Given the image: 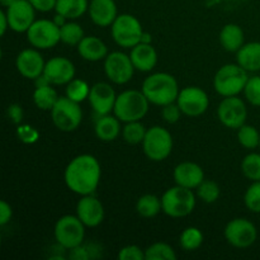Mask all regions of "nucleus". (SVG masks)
<instances>
[{
    "label": "nucleus",
    "instance_id": "37",
    "mask_svg": "<svg viewBox=\"0 0 260 260\" xmlns=\"http://www.w3.org/2000/svg\"><path fill=\"white\" fill-rule=\"evenodd\" d=\"M220 187L213 180H203L197 187V196L206 203H215L220 198Z\"/></svg>",
    "mask_w": 260,
    "mask_h": 260
},
{
    "label": "nucleus",
    "instance_id": "41",
    "mask_svg": "<svg viewBox=\"0 0 260 260\" xmlns=\"http://www.w3.org/2000/svg\"><path fill=\"white\" fill-rule=\"evenodd\" d=\"M119 260H144L145 251L137 245H127L123 246L118 251Z\"/></svg>",
    "mask_w": 260,
    "mask_h": 260
},
{
    "label": "nucleus",
    "instance_id": "22",
    "mask_svg": "<svg viewBox=\"0 0 260 260\" xmlns=\"http://www.w3.org/2000/svg\"><path fill=\"white\" fill-rule=\"evenodd\" d=\"M129 57L135 69L142 73H149L157 63V52L151 43H137L131 48Z\"/></svg>",
    "mask_w": 260,
    "mask_h": 260
},
{
    "label": "nucleus",
    "instance_id": "23",
    "mask_svg": "<svg viewBox=\"0 0 260 260\" xmlns=\"http://www.w3.org/2000/svg\"><path fill=\"white\" fill-rule=\"evenodd\" d=\"M76 47H78V53L80 57L90 62L104 60L108 55L107 45L95 36H85Z\"/></svg>",
    "mask_w": 260,
    "mask_h": 260
},
{
    "label": "nucleus",
    "instance_id": "28",
    "mask_svg": "<svg viewBox=\"0 0 260 260\" xmlns=\"http://www.w3.org/2000/svg\"><path fill=\"white\" fill-rule=\"evenodd\" d=\"M58 98L60 96L57 95V91L51 86V84L36 86L35 91H33V102H35L36 107L41 111L51 112Z\"/></svg>",
    "mask_w": 260,
    "mask_h": 260
},
{
    "label": "nucleus",
    "instance_id": "5",
    "mask_svg": "<svg viewBox=\"0 0 260 260\" xmlns=\"http://www.w3.org/2000/svg\"><path fill=\"white\" fill-rule=\"evenodd\" d=\"M162 212L173 218H182L190 215L196 207V196L193 189L175 185L169 188L161 197Z\"/></svg>",
    "mask_w": 260,
    "mask_h": 260
},
{
    "label": "nucleus",
    "instance_id": "2",
    "mask_svg": "<svg viewBox=\"0 0 260 260\" xmlns=\"http://www.w3.org/2000/svg\"><path fill=\"white\" fill-rule=\"evenodd\" d=\"M141 90L150 103L160 107L177 102L180 91L177 79L168 73H155L147 76Z\"/></svg>",
    "mask_w": 260,
    "mask_h": 260
},
{
    "label": "nucleus",
    "instance_id": "36",
    "mask_svg": "<svg viewBox=\"0 0 260 260\" xmlns=\"http://www.w3.org/2000/svg\"><path fill=\"white\" fill-rule=\"evenodd\" d=\"M241 172L251 182L260 180V154L251 152L246 155L241 161Z\"/></svg>",
    "mask_w": 260,
    "mask_h": 260
},
{
    "label": "nucleus",
    "instance_id": "43",
    "mask_svg": "<svg viewBox=\"0 0 260 260\" xmlns=\"http://www.w3.org/2000/svg\"><path fill=\"white\" fill-rule=\"evenodd\" d=\"M29 3L38 12L47 13L51 10H55L57 0H29Z\"/></svg>",
    "mask_w": 260,
    "mask_h": 260
},
{
    "label": "nucleus",
    "instance_id": "11",
    "mask_svg": "<svg viewBox=\"0 0 260 260\" xmlns=\"http://www.w3.org/2000/svg\"><path fill=\"white\" fill-rule=\"evenodd\" d=\"M135 70L136 69L132 63L129 55H126L121 51L108 53L104 58V73L107 78L117 85H123L128 83L134 76Z\"/></svg>",
    "mask_w": 260,
    "mask_h": 260
},
{
    "label": "nucleus",
    "instance_id": "9",
    "mask_svg": "<svg viewBox=\"0 0 260 260\" xmlns=\"http://www.w3.org/2000/svg\"><path fill=\"white\" fill-rule=\"evenodd\" d=\"M142 25L132 14H119L112 24V37L114 42L124 48H132L141 42Z\"/></svg>",
    "mask_w": 260,
    "mask_h": 260
},
{
    "label": "nucleus",
    "instance_id": "3",
    "mask_svg": "<svg viewBox=\"0 0 260 260\" xmlns=\"http://www.w3.org/2000/svg\"><path fill=\"white\" fill-rule=\"evenodd\" d=\"M150 102L142 90H124L117 95L113 114L121 122L141 121L149 111Z\"/></svg>",
    "mask_w": 260,
    "mask_h": 260
},
{
    "label": "nucleus",
    "instance_id": "48",
    "mask_svg": "<svg viewBox=\"0 0 260 260\" xmlns=\"http://www.w3.org/2000/svg\"><path fill=\"white\" fill-rule=\"evenodd\" d=\"M53 22L56 23V24L58 25V27H61V25H63L65 24L66 22H68V18H65L63 17V15H61V14H58V13H56V15H55V18H53Z\"/></svg>",
    "mask_w": 260,
    "mask_h": 260
},
{
    "label": "nucleus",
    "instance_id": "8",
    "mask_svg": "<svg viewBox=\"0 0 260 260\" xmlns=\"http://www.w3.org/2000/svg\"><path fill=\"white\" fill-rule=\"evenodd\" d=\"M85 228L78 216L65 215L55 225V239L62 249L76 248L81 245L85 238Z\"/></svg>",
    "mask_w": 260,
    "mask_h": 260
},
{
    "label": "nucleus",
    "instance_id": "32",
    "mask_svg": "<svg viewBox=\"0 0 260 260\" xmlns=\"http://www.w3.org/2000/svg\"><path fill=\"white\" fill-rule=\"evenodd\" d=\"M239 144L248 150H254L259 147L260 132L251 124H243L238 129Z\"/></svg>",
    "mask_w": 260,
    "mask_h": 260
},
{
    "label": "nucleus",
    "instance_id": "51",
    "mask_svg": "<svg viewBox=\"0 0 260 260\" xmlns=\"http://www.w3.org/2000/svg\"><path fill=\"white\" fill-rule=\"evenodd\" d=\"M259 149H260V144H259Z\"/></svg>",
    "mask_w": 260,
    "mask_h": 260
},
{
    "label": "nucleus",
    "instance_id": "33",
    "mask_svg": "<svg viewBox=\"0 0 260 260\" xmlns=\"http://www.w3.org/2000/svg\"><path fill=\"white\" fill-rule=\"evenodd\" d=\"M146 131L147 129L145 128V126L140 121L127 122L123 128H122V136H123L124 141L129 145L142 144Z\"/></svg>",
    "mask_w": 260,
    "mask_h": 260
},
{
    "label": "nucleus",
    "instance_id": "39",
    "mask_svg": "<svg viewBox=\"0 0 260 260\" xmlns=\"http://www.w3.org/2000/svg\"><path fill=\"white\" fill-rule=\"evenodd\" d=\"M245 98L251 106L260 107V75L249 78L245 88H244Z\"/></svg>",
    "mask_w": 260,
    "mask_h": 260
},
{
    "label": "nucleus",
    "instance_id": "4",
    "mask_svg": "<svg viewBox=\"0 0 260 260\" xmlns=\"http://www.w3.org/2000/svg\"><path fill=\"white\" fill-rule=\"evenodd\" d=\"M249 80L248 71L239 63H226L213 78V88L221 96H234L244 91Z\"/></svg>",
    "mask_w": 260,
    "mask_h": 260
},
{
    "label": "nucleus",
    "instance_id": "44",
    "mask_svg": "<svg viewBox=\"0 0 260 260\" xmlns=\"http://www.w3.org/2000/svg\"><path fill=\"white\" fill-rule=\"evenodd\" d=\"M13 216V210L12 206L9 205L5 201H2L0 202V225L5 226L10 220H12Z\"/></svg>",
    "mask_w": 260,
    "mask_h": 260
},
{
    "label": "nucleus",
    "instance_id": "15",
    "mask_svg": "<svg viewBox=\"0 0 260 260\" xmlns=\"http://www.w3.org/2000/svg\"><path fill=\"white\" fill-rule=\"evenodd\" d=\"M9 28L17 33H27L30 25L36 22V9L29 0H17L5 10Z\"/></svg>",
    "mask_w": 260,
    "mask_h": 260
},
{
    "label": "nucleus",
    "instance_id": "42",
    "mask_svg": "<svg viewBox=\"0 0 260 260\" xmlns=\"http://www.w3.org/2000/svg\"><path fill=\"white\" fill-rule=\"evenodd\" d=\"M17 134L20 141L25 142V144H32L38 140L37 129L33 128L32 126H28V124H22V126L18 127Z\"/></svg>",
    "mask_w": 260,
    "mask_h": 260
},
{
    "label": "nucleus",
    "instance_id": "46",
    "mask_svg": "<svg viewBox=\"0 0 260 260\" xmlns=\"http://www.w3.org/2000/svg\"><path fill=\"white\" fill-rule=\"evenodd\" d=\"M8 114H9L10 119H12L14 123H20L23 119V109L22 107L18 106V104H12L8 108Z\"/></svg>",
    "mask_w": 260,
    "mask_h": 260
},
{
    "label": "nucleus",
    "instance_id": "12",
    "mask_svg": "<svg viewBox=\"0 0 260 260\" xmlns=\"http://www.w3.org/2000/svg\"><path fill=\"white\" fill-rule=\"evenodd\" d=\"M217 117L221 123L228 128L239 129L245 124L248 109L243 99L238 95L225 96L218 104Z\"/></svg>",
    "mask_w": 260,
    "mask_h": 260
},
{
    "label": "nucleus",
    "instance_id": "19",
    "mask_svg": "<svg viewBox=\"0 0 260 260\" xmlns=\"http://www.w3.org/2000/svg\"><path fill=\"white\" fill-rule=\"evenodd\" d=\"M76 216L86 228H96L104 220V207L93 194L81 196L76 205Z\"/></svg>",
    "mask_w": 260,
    "mask_h": 260
},
{
    "label": "nucleus",
    "instance_id": "24",
    "mask_svg": "<svg viewBox=\"0 0 260 260\" xmlns=\"http://www.w3.org/2000/svg\"><path fill=\"white\" fill-rule=\"evenodd\" d=\"M236 60L248 73L260 71V42L245 43L236 52Z\"/></svg>",
    "mask_w": 260,
    "mask_h": 260
},
{
    "label": "nucleus",
    "instance_id": "38",
    "mask_svg": "<svg viewBox=\"0 0 260 260\" xmlns=\"http://www.w3.org/2000/svg\"><path fill=\"white\" fill-rule=\"evenodd\" d=\"M246 208L254 213H260V180L253 182L244 194Z\"/></svg>",
    "mask_w": 260,
    "mask_h": 260
},
{
    "label": "nucleus",
    "instance_id": "7",
    "mask_svg": "<svg viewBox=\"0 0 260 260\" xmlns=\"http://www.w3.org/2000/svg\"><path fill=\"white\" fill-rule=\"evenodd\" d=\"M142 149L151 161H162L173 151L172 135L161 126L150 127L142 141Z\"/></svg>",
    "mask_w": 260,
    "mask_h": 260
},
{
    "label": "nucleus",
    "instance_id": "35",
    "mask_svg": "<svg viewBox=\"0 0 260 260\" xmlns=\"http://www.w3.org/2000/svg\"><path fill=\"white\" fill-rule=\"evenodd\" d=\"M146 260H175L177 254L167 243H155L145 250Z\"/></svg>",
    "mask_w": 260,
    "mask_h": 260
},
{
    "label": "nucleus",
    "instance_id": "14",
    "mask_svg": "<svg viewBox=\"0 0 260 260\" xmlns=\"http://www.w3.org/2000/svg\"><path fill=\"white\" fill-rule=\"evenodd\" d=\"M177 104L185 116L200 117L208 109L210 98L200 86H187L179 91Z\"/></svg>",
    "mask_w": 260,
    "mask_h": 260
},
{
    "label": "nucleus",
    "instance_id": "50",
    "mask_svg": "<svg viewBox=\"0 0 260 260\" xmlns=\"http://www.w3.org/2000/svg\"><path fill=\"white\" fill-rule=\"evenodd\" d=\"M15 2H17V0H0V4H2L3 7L8 8V7H10V5H12L13 3H15Z\"/></svg>",
    "mask_w": 260,
    "mask_h": 260
},
{
    "label": "nucleus",
    "instance_id": "16",
    "mask_svg": "<svg viewBox=\"0 0 260 260\" xmlns=\"http://www.w3.org/2000/svg\"><path fill=\"white\" fill-rule=\"evenodd\" d=\"M43 76L51 85H68L75 78V66L69 58L56 56L46 62Z\"/></svg>",
    "mask_w": 260,
    "mask_h": 260
},
{
    "label": "nucleus",
    "instance_id": "29",
    "mask_svg": "<svg viewBox=\"0 0 260 260\" xmlns=\"http://www.w3.org/2000/svg\"><path fill=\"white\" fill-rule=\"evenodd\" d=\"M136 211L141 217H155L160 211H162L161 198L155 194H144L137 200Z\"/></svg>",
    "mask_w": 260,
    "mask_h": 260
},
{
    "label": "nucleus",
    "instance_id": "18",
    "mask_svg": "<svg viewBox=\"0 0 260 260\" xmlns=\"http://www.w3.org/2000/svg\"><path fill=\"white\" fill-rule=\"evenodd\" d=\"M116 99V91L109 84L96 83L90 88L88 101L93 111L101 117L106 116V114H111L113 112Z\"/></svg>",
    "mask_w": 260,
    "mask_h": 260
},
{
    "label": "nucleus",
    "instance_id": "31",
    "mask_svg": "<svg viewBox=\"0 0 260 260\" xmlns=\"http://www.w3.org/2000/svg\"><path fill=\"white\" fill-rule=\"evenodd\" d=\"M180 246L187 251H194L203 244V234L197 228H187L180 234Z\"/></svg>",
    "mask_w": 260,
    "mask_h": 260
},
{
    "label": "nucleus",
    "instance_id": "47",
    "mask_svg": "<svg viewBox=\"0 0 260 260\" xmlns=\"http://www.w3.org/2000/svg\"><path fill=\"white\" fill-rule=\"evenodd\" d=\"M0 35L4 36L7 33V29L9 28V20H8L7 13L0 12Z\"/></svg>",
    "mask_w": 260,
    "mask_h": 260
},
{
    "label": "nucleus",
    "instance_id": "40",
    "mask_svg": "<svg viewBox=\"0 0 260 260\" xmlns=\"http://www.w3.org/2000/svg\"><path fill=\"white\" fill-rule=\"evenodd\" d=\"M182 109L179 108L177 103H170L167 104V106H162L161 107V117L165 122L168 123L173 124V123H177L178 121L180 119V116H182Z\"/></svg>",
    "mask_w": 260,
    "mask_h": 260
},
{
    "label": "nucleus",
    "instance_id": "1",
    "mask_svg": "<svg viewBox=\"0 0 260 260\" xmlns=\"http://www.w3.org/2000/svg\"><path fill=\"white\" fill-rule=\"evenodd\" d=\"M101 177V164L90 154H81L74 157L63 173L66 187L79 196L93 194L98 188Z\"/></svg>",
    "mask_w": 260,
    "mask_h": 260
},
{
    "label": "nucleus",
    "instance_id": "34",
    "mask_svg": "<svg viewBox=\"0 0 260 260\" xmlns=\"http://www.w3.org/2000/svg\"><path fill=\"white\" fill-rule=\"evenodd\" d=\"M90 94V86L88 83L81 79L74 78L70 83L66 85V96L70 98L71 101L76 102V103H81L85 99L89 98Z\"/></svg>",
    "mask_w": 260,
    "mask_h": 260
},
{
    "label": "nucleus",
    "instance_id": "45",
    "mask_svg": "<svg viewBox=\"0 0 260 260\" xmlns=\"http://www.w3.org/2000/svg\"><path fill=\"white\" fill-rule=\"evenodd\" d=\"M69 258L74 260H88L90 258V254H89V250L86 246H83V244L76 248L70 249V255Z\"/></svg>",
    "mask_w": 260,
    "mask_h": 260
},
{
    "label": "nucleus",
    "instance_id": "30",
    "mask_svg": "<svg viewBox=\"0 0 260 260\" xmlns=\"http://www.w3.org/2000/svg\"><path fill=\"white\" fill-rule=\"evenodd\" d=\"M60 37L61 42L65 43V45L78 46L85 36H84V30L80 24L68 20L65 24L60 27Z\"/></svg>",
    "mask_w": 260,
    "mask_h": 260
},
{
    "label": "nucleus",
    "instance_id": "17",
    "mask_svg": "<svg viewBox=\"0 0 260 260\" xmlns=\"http://www.w3.org/2000/svg\"><path fill=\"white\" fill-rule=\"evenodd\" d=\"M46 62L43 56L37 51V48H25L18 53L15 58V68L18 73L25 79L36 80L40 78L45 70Z\"/></svg>",
    "mask_w": 260,
    "mask_h": 260
},
{
    "label": "nucleus",
    "instance_id": "26",
    "mask_svg": "<svg viewBox=\"0 0 260 260\" xmlns=\"http://www.w3.org/2000/svg\"><path fill=\"white\" fill-rule=\"evenodd\" d=\"M220 43L223 50L229 52H238L245 45V36L240 25L229 23L221 29Z\"/></svg>",
    "mask_w": 260,
    "mask_h": 260
},
{
    "label": "nucleus",
    "instance_id": "21",
    "mask_svg": "<svg viewBox=\"0 0 260 260\" xmlns=\"http://www.w3.org/2000/svg\"><path fill=\"white\" fill-rule=\"evenodd\" d=\"M88 13L91 22L98 27H109L118 17L114 0H91Z\"/></svg>",
    "mask_w": 260,
    "mask_h": 260
},
{
    "label": "nucleus",
    "instance_id": "13",
    "mask_svg": "<svg viewBox=\"0 0 260 260\" xmlns=\"http://www.w3.org/2000/svg\"><path fill=\"white\" fill-rule=\"evenodd\" d=\"M225 238L230 245L245 249L253 245L258 238V230L251 221L246 218H234L226 225Z\"/></svg>",
    "mask_w": 260,
    "mask_h": 260
},
{
    "label": "nucleus",
    "instance_id": "10",
    "mask_svg": "<svg viewBox=\"0 0 260 260\" xmlns=\"http://www.w3.org/2000/svg\"><path fill=\"white\" fill-rule=\"evenodd\" d=\"M27 40L37 50H48L61 42L60 27L53 20H36L27 30Z\"/></svg>",
    "mask_w": 260,
    "mask_h": 260
},
{
    "label": "nucleus",
    "instance_id": "6",
    "mask_svg": "<svg viewBox=\"0 0 260 260\" xmlns=\"http://www.w3.org/2000/svg\"><path fill=\"white\" fill-rule=\"evenodd\" d=\"M80 103L71 101L68 96H60L51 109V118L56 128L62 132H73L83 121Z\"/></svg>",
    "mask_w": 260,
    "mask_h": 260
},
{
    "label": "nucleus",
    "instance_id": "49",
    "mask_svg": "<svg viewBox=\"0 0 260 260\" xmlns=\"http://www.w3.org/2000/svg\"><path fill=\"white\" fill-rule=\"evenodd\" d=\"M151 41H152V37L150 33H147V32L142 33V37H141L142 43H151Z\"/></svg>",
    "mask_w": 260,
    "mask_h": 260
},
{
    "label": "nucleus",
    "instance_id": "20",
    "mask_svg": "<svg viewBox=\"0 0 260 260\" xmlns=\"http://www.w3.org/2000/svg\"><path fill=\"white\" fill-rule=\"evenodd\" d=\"M175 183L189 189H197L198 185L205 180V173L198 164L192 161H183L175 167L173 173Z\"/></svg>",
    "mask_w": 260,
    "mask_h": 260
},
{
    "label": "nucleus",
    "instance_id": "25",
    "mask_svg": "<svg viewBox=\"0 0 260 260\" xmlns=\"http://www.w3.org/2000/svg\"><path fill=\"white\" fill-rule=\"evenodd\" d=\"M94 131H95V136L101 141H114L121 134V121L114 114L113 116L111 114L101 116L96 119Z\"/></svg>",
    "mask_w": 260,
    "mask_h": 260
},
{
    "label": "nucleus",
    "instance_id": "27",
    "mask_svg": "<svg viewBox=\"0 0 260 260\" xmlns=\"http://www.w3.org/2000/svg\"><path fill=\"white\" fill-rule=\"evenodd\" d=\"M89 9L88 0H57L56 13L63 15L69 20L78 19Z\"/></svg>",
    "mask_w": 260,
    "mask_h": 260
}]
</instances>
